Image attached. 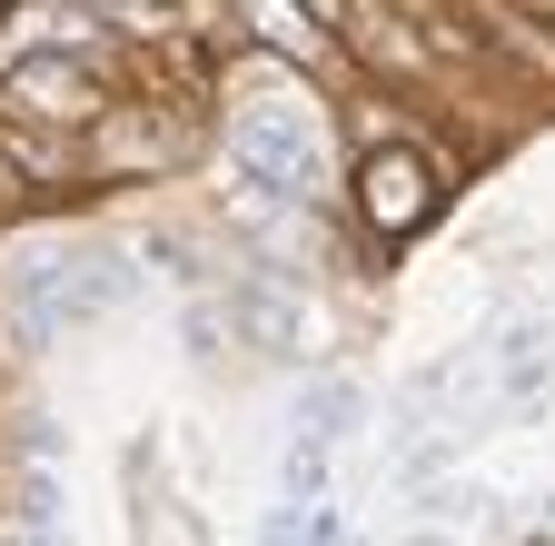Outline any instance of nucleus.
Returning a JSON list of instances; mask_svg holds the SVG:
<instances>
[{
  "instance_id": "obj_2",
  "label": "nucleus",
  "mask_w": 555,
  "mask_h": 546,
  "mask_svg": "<svg viewBox=\"0 0 555 546\" xmlns=\"http://www.w3.org/2000/svg\"><path fill=\"white\" fill-rule=\"evenodd\" d=\"M367 209H377L387 229H406L416 209H427V169H416V160H377V169H367Z\"/></svg>"
},
{
  "instance_id": "obj_1",
  "label": "nucleus",
  "mask_w": 555,
  "mask_h": 546,
  "mask_svg": "<svg viewBox=\"0 0 555 546\" xmlns=\"http://www.w3.org/2000/svg\"><path fill=\"white\" fill-rule=\"evenodd\" d=\"M238 150H248V169H258L268 189L308 199V179H318V140H308V129H288V119H248V129H238Z\"/></svg>"
},
{
  "instance_id": "obj_3",
  "label": "nucleus",
  "mask_w": 555,
  "mask_h": 546,
  "mask_svg": "<svg viewBox=\"0 0 555 546\" xmlns=\"http://www.w3.org/2000/svg\"><path fill=\"white\" fill-rule=\"evenodd\" d=\"M347 418H358V388H347V378H318V388L298 397V447H337Z\"/></svg>"
}]
</instances>
